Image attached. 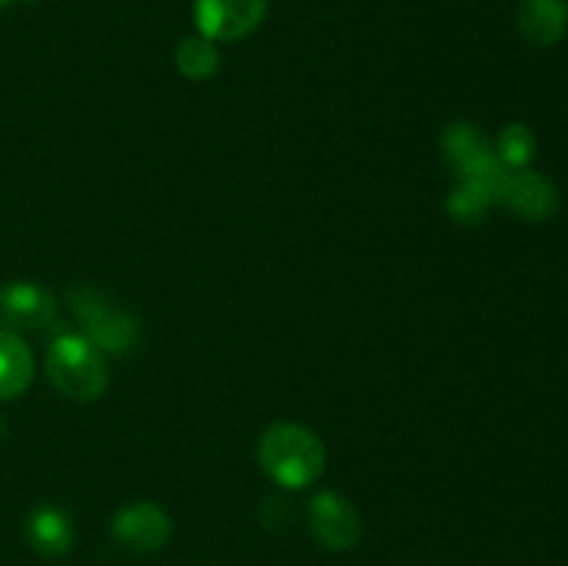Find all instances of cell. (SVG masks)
<instances>
[{"label": "cell", "instance_id": "obj_1", "mask_svg": "<svg viewBox=\"0 0 568 566\" xmlns=\"http://www.w3.org/2000/svg\"><path fill=\"white\" fill-rule=\"evenodd\" d=\"M325 444L305 425L275 422L258 444V464L277 486L305 488L325 472Z\"/></svg>", "mask_w": 568, "mask_h": 566}, {"label": "cell", "instance_id": "obj_2", "mask_svg": "<svg viewBox=\"0 0 568 566\" xmlns=\"http://www.w3.org/2000/svg\"><path fill=\"white\" fill-rule=\"evenodd\" d=\"M48 377L64 397L92 403L109 386L103 350L83 333H61L48 350Z\"/></svg>", "mask_w": 568, "mask_h": 566}, {"label": "cell", "instance_id": "obj_3", "mask_svg": "<svg viewBox=\"0 0 568 566\" xmlns=\"http://www.w3.org/2000/svg\"><path fill=\"white\" fill-rule=\"evenodd\" d=\"M72 311L78 314V322L83 325V336L98 344L105 353H131L139 342V322L128 311L116 309L109 300L100 297L92 289H72L70 292Z\"/></svg>", "mask_w": 568, "mask_h": 566}, {"label": "cell", "instance_id": "obj_4", "mask_svg": "<svg viewBox=\"0 0 568 566\" xmlns=\"http://www.w3.org/2000/svg\"><path fill=\"white\" fill-rule=\"evenodd\" d=\"M266 0H194V22L211 42H233L264 22Z\"/></svg>", "mask_w": 568, "mask_h": 566}, {"label": "cell", "instance_id": "obj_5", "mask_svg": "<svg viewBox=\"0 0 568 566\" xmlns=\"http://www.w3.org/2000/svg\"><path fill=\"white\" fill-rule=\"evenodd\" d=\"M308 525L316 542L327 549H349L361 536V522L353 505L336 492L316 494L308 503Z\"/></svg>", "mask_w": 568, "mask_h": 566}, {"label": "cell", "instance_id": "obj_6", "mask_svg": "<svg viewBox=\"0 0 568 566\" xmlns=\"http://www.w3.org/2000/svg\"><path fill=\"white\" fill-rule=\"evenodd\" d=\"M111 530H114L116 542L125 547L136 549V553H155L170 542L172 522L166 511L155 503H133L116 511Z\"/></svg>", "mask_w": 568, "mask_h": 566}, {"label": "cell", "instance_id": "obj_7", "mask_svg": "<svg viewBox=\"0 0 568 566\" xmlns=\"http://www.w3.org/2000/svg\"><path fill=\"white\" fill-rule=\"evenodd\" d=\"M55 316V300L48 289L28 281L6 283L0 289V322L9 331H37Z\"/></svg>", "mask_w": 568, "mask_h": 566}, {"label": "cell", "instance_id": "obj_8", "mask_svg": "<svg viewBox=\"0 0 568 566\" xmlns=\"http://www.w3.org/2000/svg\"><path fill=\"white\" fill-rule=\"evenodd\" d=\"M503 200L527 220H547L558 203L555 189L536 172H510Z\"/></svg>", "mask_w": 568, "mask_h": 566}, {"label": "cell", "instance_id": "obj_9", "mask_svg": "<svg viewBox=\"0 0 568 566\" xmlns=\"http://www.w3.org/2000/svg\"><path fill=\"white\" fill-rule=\"evenodd\" d=\"M33 377V355L9 327H0V400L20 397Z\"/></svg>", "mask_w": 568, "mask_h": 566}, {"label": "cell", "instance_id": "obj_10", "mask_svg": "<svg viewBox=\"0 0 568 566\" xmlns=\"http://www.w3.org/2000/svg\"><path fill=\"white\" fill-rule=\"evenodd\" d=\"M566 0H525L519 11V28L532 44H555L566 31Z\"/></svg>", "mask_w": 568, "mask_h": 566}, {"label": "cell", "instance_id": "obj_11", "mask_svg": "<svg viewBox=\"0 0 568 566\" xmlns=\"http://www.w3.org/2000/svg\"><path fill=\"white\" fill-rule=\"evenodd\" d=\"M28 538H31L33 549L48 558L70 553L72 547V522L67 519L64 511L53 508V505H39L28 519Z\"/></svg>", "mask_w": 568, "mask_h": 566}, {"label": "cell", "instance_id": "obj_12", "mask_svg": "<svg viewBox=\"0 0 568 566\" xmlns=\"http://www.w3.org/2000/svg\"><path fill=\"white\" fill-rule=\"evenodd\" d=\"M175 64L192 81H203L211 78L220 67V53H216V44L209 37H186L175 50Z\"/></svg>", "mask_w": 568, "mask_h": 566}, {"label": "cell", "instance_id": "obj_13", "mask_svg": "<svg viewBox=\"0 0 568 566\" xmlns=\"http://www.w3.org/2000/svg\"><path fill=\"white\" fill-rule=\"evenodd\" d=\"M532 148H536V142H532V133L527 131L525 125H510L505 128L503 137H499V155L497 159L503 161L505 166H521L530 161L532 155Z\"/></svg>", "mask_w": 568, "mask_h": 566}, {"label": "cell", "instance_id": "obj_14", "mask_svg": "<svg viewBox=\"0 0 568 566\" xmlns=\"http://www.w3.org/2000/svg\"><path fill=\"white\" fill-rule=\"evenodd\" d=\"M488 203H491V198H488L480 186L466 183L464 189H458V192L453 194L449 209H453V214L458 216V220H477V216L488 209Z\"/></svg>", "mask_w": 568, "mask_h": 566}, {"label": "cell", "instance_id": "obj_15", "mask_svg": "<svg viewBox=\"0 0 568 566\" xmlns=\"http://www.w3.org/2000/svg\"><path fill=\"white\" fill-rule=\"evenodd\" d=\"M9 3H11V0H0V9H6Z\"/></svg>", "mask_w": 568, "mask_h": 566}, {"label": "cell", "instance_id": "obj_16", "mask_svg": "<svg viewBox=\"0 0 568 566\" xmlns=\"http://www.w3.org/2000/svg\"><path fill=\"white\" fill-rule=\"evenodd\" d=\"M0 438H3V422H0Z\"/></svg>", "mask_w": 568, "mask_h": 566}]
</instances>
